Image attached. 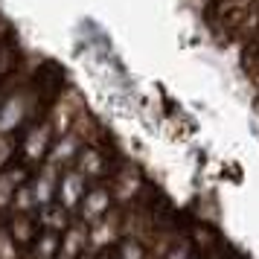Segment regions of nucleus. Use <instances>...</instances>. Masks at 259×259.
<instances>
[{
  "mask_svg": "<svg viewBox=\"0 0 259 259\" xmlns=\"http://www.w3.org/2000/svg\"><path fill=\"white\" fill-rule=\"evenodd\" d=\"M94 259H117V256H114V253H105V250H102V253H94Z\"/></svg>",
  "mask_w": 259,
  "mask_h": 259,
  "instance_id": "21",
  "label": "nucleus"
},
{
  "mask_svg": "<svg viewBox=\"0 0 259 259\" xmlns=\"http://www.w3.org/2000/svg\"><path fill=\"white\" fill-rule=\"evenodd\" d=\"M29 114V91L12 94L0 105V134H12Z\"/></svg>",
  "mask_w": 259,
  "mask_h": 259,
  "instance_id": "7",
  "label": "nucleus"
},
{
  "mask_svg": "<svg viewBox=\"0 0 259 259\" xmlns=\"http://www.w3.org/2000/svg\"><path fill=\"white\" fill-rule=\"evenodd\" d=\"M21 245L12 239L9 227H0V259H21Z\"/></svg>",
  "mask_w": 259,
  "mask_h": 259,
  "instance_id": "18",
  "label": "nucleus"
},
{
  "mask_svg": "<svg viewBox=\"0 0 259 259\" xmlns=\"http://www.w3.org/2000/svg\"><path fill=\"white\" fill-rule=\"evenodd\" d=\"M38 224H41L44 230H53V233H64V230L70 227V212L56 201V204L38 210Z\"/></svg>",
  "mask_w": 259,
  "mask_h": 259,
  "instance_id": "11",
  "label": "nucleus"
},
{
  "mask_svg": "<svg viewBox=\"0 0 259 259\" xmlns=\"http://www.w3.org/2000/svg\"><path fill=\"white\" fill-rule=\"evenodd\" d=\"M59 178H61V169L53 163H41V169L35 172V178H32V195H35L38 201V210L41 207H50V204H56V195H59Z\"/></svg>",
  "mask_w": 259,
  "mask_h": 259,
  "instance_id": "5",
  "label": "nucleus"
},
{
  "mask_svg": "<svg viewBox=\"0 0 259 259\" xmlns=\"http://www.w3.org/2000/svg\"><path fill=\"white\" fill-rule=\"evenodd\" d=\"M122 233V219L119 212H108L99 222L88 224V250L91 253H102L117 242V236Z\"/></svg>",
  "mask_w": 259,
  "mask_h": 259,
  "instance_id": "3",
  "label": "nucleus"
},
{
  "mask_svg": "<svg viewBox=\"0 0 259 259\" xmlns=\"http://www.w3.org/2000/svg\"><path fill=\"white\" fill-rule=\"evenodd\" d=\"M73 169H76V172H82V175L88 178V181H96V178L105 175L108 160H105V154L99 152L96 146H84L82 152H79V157H76Z\"/></svg>",
  "mask_w": 259,
  "mask_h": 259,
  "instance_id": "9",
  "label": "nucleus"
},
{
  "mask_svg": "<svg viewBox=\"0 0 259 259\" xmlns=\"http://www.w3.org/2000/svg\"><path fill=\"white\" fill-rule=\"evenodd\" d=\"M79 119H76V125H73L67 134L56 137V143H53V149H50V154H47V163L59 166V169H67V163H76L79 152L84 149V131H82V122H79Z\"/></svg>",
  "mask_w": 259,
  "mask_h": 259,
  "instance_id": "2",
  "label": "nucleus"
},
{
  "mask_svg": "<svg viewBox=\"0 0 259 259\" xmlns=\"http://www.w3.org/2000/svg\"><path fill=\"white\" fill-rule=\"evenodd\" d=\"M84 195H88V178H84L82 172H76L73 166L61 169L59 195H56V201H59L67 212H73V210H79V204H82Z\"/></svg>",
  "mask_w": 259,
  "mask_h": 259,
  "instance_id": "4",
  "label": "nucleus"
},
{
  "mask_svg": "<svg viewBox=\"0 0 259 259\" xmlns=\"http://www.w3.org/2000/svg\"><path fill=\"white\" fill-rule=\"evenodd\" d=\"M32 250L29 256L32 259H56L61 253V233H53V230H41L32 242Z\"/></svg>",
  "mask_w": 259,
  "mask_h": 259,
  "instance_id": "12",
  "label": "nucleus"
},
{
  "mask_svg": "<svg viewBox=\"0 0 259 259\" xmlns=\"http://www.w3.org/2000/svg\"><path fill=\"white\" fill-rule=\"evenodd\" d=\"M140 192V175L134 172V169H122L117 178H114V198L119 201V204H128L134 195Z\"/></svg>",
  "mask_w": 259,
  "mask_h": 259,
  "instance_id": "13",
  "label": "nucleus"
},
{
  "mask_svg": "<svg viewBox=\"0 0 259 259\" xmlns=\"http://www.w3.org/2000/svg\"><path fill=\"white\" fill-rule=\"evenodd\" d=\"M56 259H67V256H61V253H59V256H56Z\"/></svg>",
  "mask_w": 259,
  "mask_h": 259,
  "instance_id": "23",
  "label": "nucleus"
},
{
  "mask_svg": "<svg viewBox=\"0 0 259 259\" xmlns=\"http://www.w3.org/2000/svg\"><path fill=\"white\" fill-rule=\"evenodd\" d=\"M12 210H15V212H21V215H35L38 201H35V195H32V187H29V184H21V187L15 189Z\"/></svg>",
  "mask_w": 259,
  "mask_h": 259,
  "instance_id": "16",
  "label": "nucleus"
},
{
  "mask_svg": "<svg viewBox=\"0 0 259 259\" xmlns=\"http://www.w3.org/2000/svg\"><path fill=\"white\" fill-rule=\"evenodd\" d=\"M82 117V105H79V99L73 94H61L59 102L53 105V114H50V125H53V131H56V137H61V134H67V131L76 125V119Z\"/></svg>",
  "mask_w": 259,
  "mask_h": 259,
  "instance_id": "6",
  "label": "nucleus"
},
{
  "mask_svg": "<svg viewBox=\"0 0 259 259\" xmlns=\"http://www.w3.org/2000/svg\"><path fill=\"white\" fill-rule=\"evenodd\" d=\"M15 152H18V143L12 140V134H0V172H6L12 166Z\"/></svg>",
  "mask_w": 259,
  "mask_h": 259,
  "instance_id": "19",
  "label": "nucleus"
},
{
  "mask_svg": "<svg viewBox=\"0 0 259 259\" xmlns=\"http://www.w3.org/2000/svg\"><path fill=\"white\" fill-rule=\"evenodd\" d=\"M9 233H12V239L18 242L21 247L32 245L35 242V219L32 215H21V212H15L12 222H9Z\"/></svg>",
  "mask_w": 259,
  "mask_h": 259,
  "instance_id": "15",
  "label": "nucleus"
},
{
  "mask_svg": "<svg viewBox=\"0 0 259 259\" xmlns=\"http://www.w3.org/2000/svg\"><path fill=\"white\" fill-rule=\"evenodd\" d=\"M53 143H56V131L50 125V119H41L26 131L24 143H21V154H24L26 163H44Z\"/></svg>",
  "mask_w": 259,
  "mask_h": 259,
  "instance_id": "1",
  "label": "nucleus"
},
{
  "mask_svg": "<svg viewBox=\"0 0 259 259\" xmlns=\"http://www.w3.org/2000/svg\"><path fill=\"white\" fill-rule=\"evenodd\" d=\"M117 259H149V250L140 239H125L117 250Z\"/></svg>",
  "mask_w": 259,
  "mask_h": 259,
  "instance_id": "17",
  "label": "nucleus"
},
{
  "mask_svg": "<svg viewBox=\"0 0 259 259\" xmlns=\"http://www.w3.org/2000/svg\"><path fill=\"white\" fill-rule=\"evenodd\" d=\"M111 207H114L111 189L108 187H94V189H88V195H84L82 204H79V215H82L84 224H94V222H99L102 215H108Z\"/></svg>",
  "mask_w": 259,
  "mask_h": 259,
  "instance_id": "8",
  "label": "nucleus"
},
{
  "mask_svg": "<svg viewBox=\"0 0 259 259\" xmlns=\"http://www.w3.org/2000/svg\"><path fill=\"white\" fill-rule=\"evenodd\" d=\"M21 259H32V256H29V253H24V256H21Z\"/></svg>",
  "mask_w": 259,
  "mask_h": 259,
  "instance_id": "22",
  "label": "nucleus"
},
{
  "mask_svg": "<svg viewBox=\"0 0 259 259\" xmlns=\"http://www.w3.org/2000/svg\"><path fill=\"white\" fill-rule=\"evenodd\" d=\"M24 184V169L18 166H9L6 172H0V212L6 207H12V198H15V189Z\"/></svg>",
  "mask_w": 259,
  "mask_h": 259,
  "instance_id": "14",
  "label": "nucleus"
},
{
  "mask_svg": "<svg viewBox=\"0 0 259 259\" xmlns=\"http://www.w3.org/2000/svg\"><path fill=\"white\" fill-rule=\"evenodd\" d=\"M88 250V224L84 222H73L64 233H61V256L67 259H79Z\"/></svg>",
  "mask_w": 259,
  "mask_h": 259,
  "instance_id": "10",
  "label": "nucleus"
},
{
  "mask_svg": "<svg viewBox=\"0 0 259 259\" xmlns=\"http://www.w3.org/2000/svg\"><path fill=\"white\" fill-rule=\"evenodd\" d=\"M160 259H189V245H184V242H178V245H172L169 250H166Z\"/></svg>",
  "mask_w": 259,
  "mask_h": 259,
  "instance_id": "20",
  "label": "nucleus"
}]
</instances>
